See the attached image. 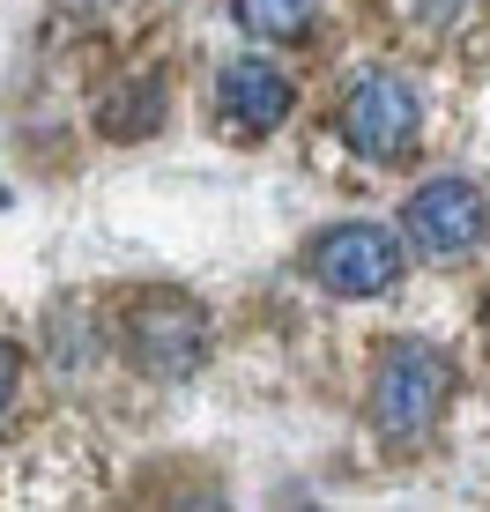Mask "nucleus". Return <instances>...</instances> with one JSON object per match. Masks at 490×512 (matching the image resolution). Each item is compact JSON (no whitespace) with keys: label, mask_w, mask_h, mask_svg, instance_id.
Masks as SVG:
<instances>
[{"label":"nucleus","mask_w":490,"mask_h":512,"mask_svg":"<svg viewBox=\"0 0 490 512\" xmlns=\"http://www.w3.org/2000/svg\"><path fill=\"white\" fill-rule=\"evenodd\" d=\"M446 394H453V364L439 357V349H424V342H401L394 357L379 364V379H372L379 438H387V446H416V438L439 423Z\"/></svg>","instance_id":"obj_1"},{"label":"nucleus","mask_w":490,"mask_h":512,"mask_svg":"<svg viewBox=\"0 0 490 512\" xmlns=\"http://www.w3.org/2000/svg\"><path fill=\"white\" fill-rule=\"evenodd\" d=\"M416 119H424V104H416V90L401 75H387V67L357 75L349 97H342V141L364 164H401L409 141H416Z\"/></svg>","instance_id":"obj_2"},{"label":"nucleus","mask_w":490,"mask_h":512,"mask_svg":"<svg viewBox=\"0 0 490 512\" xmlns=\"http://www.w3.org/2000/svg\"><path fill=\"white\" fill-rule=\"evenodd\" d=\"M401 238L379 231V223H335L320 245H312V275H320V290L335 297H387L401 282Z\"/></svg>","instance_id":"obj_3"},{"label":"nucleus","mask_w":490,"mask_h":512,"mask_svg":"<svg viewBox=\"0 0 490 512\" xmlns=\"http://www.w3.org/2000/svg\"><path fill=\"white\" fill-rule=\"evenodd\" d=\"M401 231H409V245L424 260H461L468 245L490 231V201H483V186H468V179H431V186L409 193Z\"/></svg>","instance_id":"obj_4"},{"label":"nucleus","mask_w":490,"mask_h":512,"mask_svg":"<svg viewBox=\"0 0 490 512\" xmlns=\"http://www.w3.org/2000/svg\"><path fill=\"white\" fill-rule=\"evenodd\" d=\"M127 342H134V357H142V372L186 379V372L208 357V320H201L194 297H149V305L134 312Z\"/></svg>","instance_id":"obj_5"},{"label":"nucleus","mask_w":490,"mask_h":512,"mask_svg":"<svg viewBox=\"0 0 490 512\" xmlns=\"http://www.w3.org/2000/svg\"><path fill=\"white\" fill-rule=\"evenodd\" d=\"M216 112H223V127L231 134H268V127H283L290 119V82H283V67H268V60H231L216 75Z\"/></svg>","instance_id":"obj_6"},{"label":"nucleus","mask_w":490,"mask_h":512,"mask_svg":"<svg viewBox=\"0 0 490 512\" xmlns=\"http://www.w3.org/2000/svg\"><path fill=\"white\" fill-rule=\"evenodd\" d=\"M312 15H320V0H231V23L245 30V38H268V45L305 38Z\"/></svg>","instance_id":"obj_7"},{"label":"nucleus","mask_w":490,"mask_h":512,"mask_svg":"<svg viewBox=\"0 0 490 512\" xmlns=\"http://www.w3.org/2000/svg\"><path fill=\"white\" fill-rule=\"evenodd\" d=\"M401 8H409V23H431V30H446L453 15L468 8V0H401Z\"/></svg>","instance_id":"obj_8"},{"label":"nucleus","mask_w":490,"mask_h":512,"mask_svg":"<svg viewBox=\"0 0 490 512\" xmlns=\"http://www.w3.org/2000/svg\"><path fill=\"white\" fill-rule=\"evenodd\" d=\"M8 394H15V349L0 342V409H8Z\"/></svg>","instance_id":"obj_9"}]
</instances>
